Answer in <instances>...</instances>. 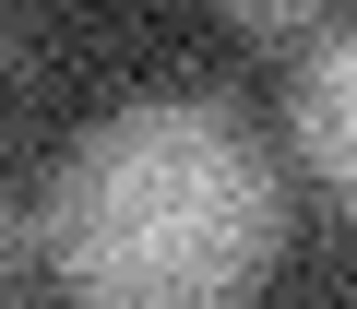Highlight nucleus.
Listing matches in <instances>:
<instances>
[{
    "mask_svg": "<svg viewBox=\"0 0 357 309\" xmlns=\"http://www.w3.org/2000/svg\"><path fill=\"white\" fill-rule=\"evenodd\" d=\"M286 154L333 203H357V24L310 36V60L286 72Z\"/></svg>",
    "mask_w": 357,
    "mask_h": 309,
    "instance_id": "nucleus-2",
    "label": "nucleus"
},
{
    "mask_svg": "<svg viewBox=\"0 0 357 309\" xmlns=\"http://www.w3.org/2000/svg\"><path fill=\"white\" fill-rule=\"evenodd\" d=\"M215 13H227L238 36H262V48H298V36H333L345 0H215Z\"/></svg>",
    "mask_w": 357,
    "mask_h": 309,
    "instance_id": "nucleus-3",
    "label": "nucleus"
},
{
    "mask_svg": "<svg viewBox=\"0 0 357 309\" xmlns=\"http://www.w3.org/2000/svg\"><path fill=\"white\" fill-rule=\"evenodd\" d=\"M36 250L72 309H250L286 250V167L227 95H131L60 154Z\"/></svg>",
    "mask_w": 357,
    "mask_h": 309,
    "instance_id": "nucleus-1",
    "label": "nucleus"
},
{
    "mask_svg": "<svg viewBox=\"0 0 357 309\" xmlns=\"http://www.w3.org/2000/svg\"><path fill=\"white\" fill-rule=\"evenodd\" d=\"M13 274H24V214L0 203V297H13Z\"/></svg>",
    "mask_w": 357,
    "mask_h": 309,
    "instance_id": "nucleus-4",
    "label": "nucleus"
}]
</instances>
